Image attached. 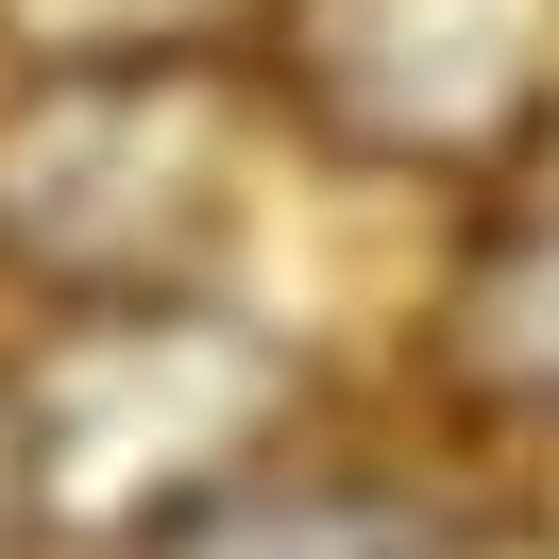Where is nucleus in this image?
I'll return each mask as SVG.
<instances>
[{"label":"nucleus","mask_w":559,"mask_h":559,"mask_svg":"<svg viewBox=\"0 0 559 559\" xmlns=\"http://www.w3.org/2000/svg\"><path fill=\"white\" fill-rule=\"evenodd\" d=\"M187 559H441L407 509H356V491H288V509H221Z\"/></svg>","instance_id":"nucleus-1"}]
</instances>
